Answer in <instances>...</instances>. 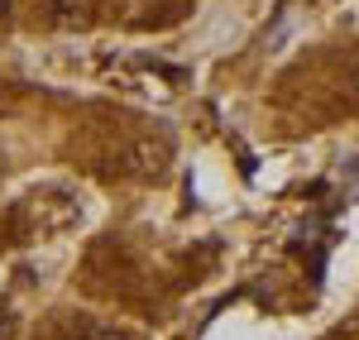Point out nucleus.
Segmentation results:
<instances>
[{"label": "nucleus", "mask_w": 359, "mask_h": 340, "mask_svg": "<svg viewBox=\"0 0 359 340\" xmlns=\"http://www.w3.org/2000/svg\"><path fill=\"white\" fill-rule=\"evenodd\" d=\"M62 340H130V336H125V331H115V326H101V321H77Z\"/></svg>", "instance_id": "1"}, {"label": "nucleus", "mask_w": 359, "mask_h": 340, "mask_svg": "<svg viewBox=\"0 0 359 340\" xmlns=\"http://www.w3.org/2000/svg\"><path fill=\"white\" fill-rule=\"evenodd\" d=\"M48 5H53L57 15H67V10H77V0H48Z\"/></svg>", "instance_id": "2"}, {"label": "nucleus", "mask_w": 359, "mask_h": 340, "mask_svg": "<svg viewBox=\"0 0 359 340\" xmlns=\"http://www.w3.org/2000/svg\"><path fill=\"white\" fill-rule=\"evenodd\" d=\"M10 326H15V321H10V312H5V307H0V340L10 336Z\"/></svg>", "instance_id": "3"}, {"label": "nucleus", "mask_w": 359, "mask_h": 340, "mask_svg": "<svg viewBox=\"0 0 359 340\" xmlns=\"http://www.w3.org/2000/svg\"><path fill=\"white\" fill-rule=\"evenodd\" d=\"M355 86H359V72H355Z\"/></svg>", "instance_id": "4"}]
</instances>
